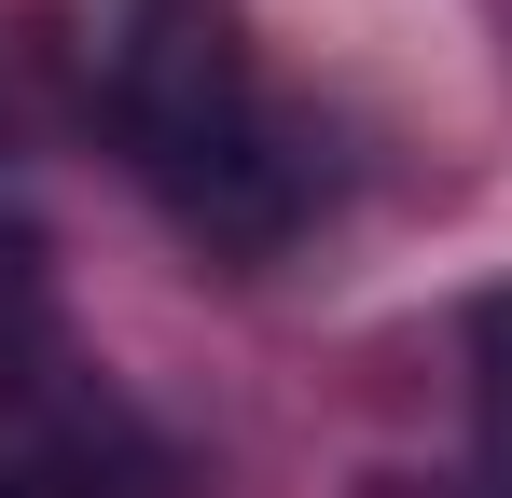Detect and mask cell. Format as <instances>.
Segmentation results:
<instances>
[{"label":"cell","instance_id":"6da1fadb","mask_svg":"<svg viewBox=\"0 0 512 498\" xmlns=\"http://www.w3.org/2000/svg\"><path fill=\"white\" fill-rule=\"evenodd\" d=\"M111 139L139 194L222 263H277L319 208V139L277 111L250 28L222 0H139L111 42Z\"/></svg>","mask_w":512,"mask_h":498},{"label":"cell","instance_id":"7a4b0ae2","mask_svg":"<svg viewBox=\"0 0 512 498\" xmlns=\"http://www.w3.org/2000/svg\"><path fill=\"white\" fill-rule=\"evenodd\" d=\"M471 402H485V443H499V471H512V291L471 305Z\"/></svg>","mask_w":512,"mask_h":498},{"label":"cell","instance_id":"3957f363","mask_svg":"<svg viewBox=\"0 0 512 498\" xmlns=\"http://www.w3.org/2000/svg\"><path fill=\"white\" fill-rule=\"evenodd\" d=\"M0 498H70V485H56V471H0Z\"/></svg>","mask_w":512,"mask_h":498},{"label":"cell","instance_id":"277c9868","mask_svg":"<svg viewBox=\"0 0 512 498\" xmlns=\"http://www.w3.org/2000/svg\"><path fill=\"white\" fill-rule=\"evenodd\" d=\"M485 498H512V471H499V485H485Z\"/></svg>","mask_w":512,"mask_h":498}]
</instances>
